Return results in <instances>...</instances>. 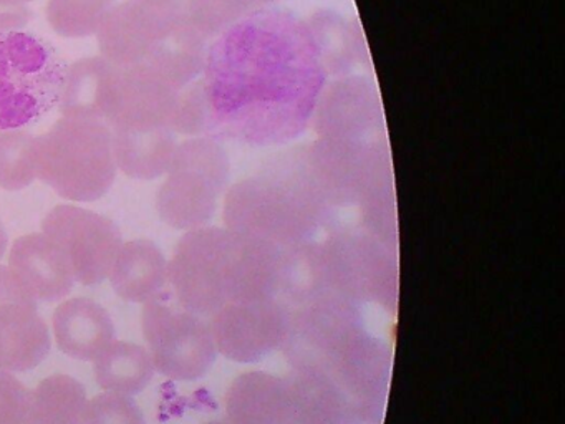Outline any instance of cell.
<instances>
[{"label":"cell","instance_id":"cell-1","mask_svg":"<svg viewBox=\"0 0 565 424\" xmlns=\"http://www.w3.org/2000/svg\"><path fill=\"white\" fill-rule=\"evenodd\" d=\"M327 63L312 25L282 10H253L206 46L204 136L282 145L312 121Z\"/></svg>","mask_w":565,"mask_h":424},{"label":"cell","instance_id":"cell-2","mask_svg":"<svg viewBox=\"0 0 565 424\" xmlns=\"http://www.w3.org/2000/svg\"><path fill=\"white\" fill-rule=\"evenodd\" d=\"M111 129L95 119L62 118L35 136V176L68 201L104 198L117 178Z\"/></svg>","mask_w":565,"mask_h":424},{"label":"cell","instance_id":"cell-3","mask_svg":"<svg viewBox=\"0 0 565 424\" xmlns=\"http://www.w3.org/2000/svg\"><path fill=\"white\" fill-rule=\"evenodd\" d=\"M67 66L44 36L0 32V131L35 125L58 108Z\"/></svg>","mask_w":565,"mask_h":424},{"label":"cell","instance_id":"cell-4","mask_svg":"<svg viewBox=\"0 0 565 424\" xmlns=\"http://www.w3.org/2000/svg\"><path fill=\"white\" fill-rule=\"evenodd\" d=\"M243 237L221 229H193L183 235L167 267L181 307L207 314L234 297L243 278Z\"/></svg>","mask_w":565,"mask_h":424},{"label":"cell","instance_id":"cell-5","mask_svg":"<svg viewBox=\"0 0 565 424\" xmlns=\"http://www.w3.org/2000/svg\"><path fill=\"white\" fill-rule=\"evenodd\" d=\"M167 181L158 189L157 209L171 227L200 229L216 209L227 178V159L216 139L193 138L177 146Z\"/></svg>","mask_w":565,"mask_h":424},{"label":"cell","instance_id":"cell-6","mask_svg":"<svg viewBox=\"0 0 565 424\" xmlns=\"http://www.w3.org/2000/svg\"><path fill=\"white\" fill-rule=\"evenodd\" d=\"M143 335L154 370L173 380H196L214 361L210 328L190 310H178L160 294L145 301Z\"/></svg>","mask_w":565,"mask_h":424},{"label":"cell","instance_id":"cell-7","mask_svg":"<svg viewBox=\"0 0 565 424\" xmlns=\"http://www.w3.org/2000/svg\"><path fill=\"white\" fill-rule=\"evenodd\" d=\"M42 231L64 252L75 280L84 285L102 284L110 277L124 245L120 229L111 219L77 205L52 209Z\"/></svg>","mask_w":565,"mask_h":424},{"label":"cell","instance_id":"cell-8","mask_svg":"<svg viewBox=\"0 0 565 424\" xmlns=\"http://www.w3.org/2000/svg\"><path fill=\"white\" fill-rule=\"evenodd\" d=\"M183 15L184 9H161L135 0L117 3L97 32L102 56L120 68L147 65Z\"/></svg>","mask_w":565,"mask_h":424},{"label":"cell","instance_id":"cell-9","mask_svg":"<svg viewBox=\"0 0 565 424\" xmlns=\"http://www.w3.org/2000/svg\"><path fill=\"white\" fill-rule=\"evenodd\" d=\"M51 351L47 325L38 311V300L0 265V368L6 371L34 370Z\"/></svg>","mask_w":565,"mask_h":424},{"label":"cell","instance_id":"cell-10","mask_svg":"<svg viewBox=\"0 0 565 424\" xmlns=\"http://www.w3.org/2000/svg\"><path fill=\"white\" fill-rule=\"evenodd\" d=\"M180 93L148 66H118L105 123L127 131L170 128Z\"/></svg>","mask_w":565,"mask_h":424},{"label":"cell","instance_id":"cell-11","mask_svg":"<svg viewBox=\"0 0 565 424\" xmlns=\"http://www.w3.org/2000/svg\"><path fill=\"white\" fill-rule=\"evenodd\" d=\"M9 268L35 300H61L74 287L75 278L67 257L44 232L22 235L14 242Z\"/></svg>","mask_w":565,"mask_h":424},{"label":"cell","instance_id":"cell-12","mask_svg":"<svg viewBox=\"0 0 565 424\" xmlns=\"http://www.w3.org/2000/svg\"><path fill=\"white\" fill-rule=\"evenodd\" d=\"M52 325L58 348L75 360H95L115 340L110 314L90 298L58 305Z\"/></svg>","mask_w":565,"mask_h":424},{"label":"cell","instance_id":"cell-13","mask_svg":"<svg viewBox=\"0 0 565 424\" xmlns=\"http://www.w3.org/2000/svg\"><path fill=\"white\" fill-rule=\"evenodd\" d=\"M117 70V65L102 55L77 60L67 66L58 103L64 118L105 123Z\"/></svg>","mask_w":565,"mask_h":424},{"label":"cell","instance_id":"cell-14","mask_svg":"<svg viewBox=\"0 0 565 424\" xmlns=\"http://www.w3.org/2000/svg\"><path fill=\"white\" fill-rule=\"evenodd\" d=\"M167 267V258L154 242L137 239L121 245L111 268V285L125 300L140 304L160 294Z\"/></svg>","mask_w":565,"mask_h":424},{"label":"cell","instance_id":"cell-15","mask_svg":"<svg viewBox=\"0 0 565 424\" xmlns=\"http://www.w3.org/2000/svg\"><path fill=\"white\" fill-rule=\"evenodd\" d=\"M111 145L117 168L128 178L145 181L160 178L168 171L178 146L170 128L151 131L111 129Z\"/></svg>","mask_w":565,"mask_h":424},{"label":"cell","instance_id":"cell-16","mask_svg":"<svg viewBox=\"0 0 565 424\" xmlns=\"http://www.w3.org/2000/svg\"><path fill=\"white\" fill-rule=\"evenodd\" d=\"M94 371L104 390L134 396L150 383L154 364L147 348L114 340L95 358Z\"/></svg>","mask_w":565,"mask_h":424},{"label":"cell","instance_id":"cell-17","mask_svg":"<svg viewBox=\"0 0 565 424\" xmlns=\"http://www.w3.org/2000/svg\"><path fill=\"white\" fill-rule=\"evenodd\" d=\"M87 391L67 374L45 378L32 390V403L22 424H81Z\"/></svg>","mask_w":565,"mask_h":424},{"label":"cell","instance_id":"cell-18","mask_svg":"<svg viewBox=\"0 0 565 424\" xmlns=\"http://www.w3.org/2000/svg\"><path fill=\"white\" fill-rule=\"evenodd\" d=\"M117 0H49L47 20L58 35L82 39L98 32Z\"/></svg>","mask_w":565,"mask_h":424},{"label":"cell","instance_id":"cell-19","mask_svg":"<svg viewBox=\"0 0 565 424\" xmlns=\"http://www.w3.org/2000/svg\"><path fill=\"white\" fill-rule=\"evenodd\" d=\"M35 136L22 129L0 131V188L21 191L38 179L34 162Z\"/></svg>","mask_w":565,"mask_h":424},{"label":"cell","instance_id":"cell-20","mask_svg":"<svg viewBox=\"0 0 565 424\" xmlns=\"http://www.w3.org/2000/svg\"><path fill=\"white\" fill-rule=\"evenodd\" d=\"M81 424H147L143 413L131 398L125 394H97L85 403Z\"/></svg>","mask_w":565,"mask_h":424},{"label":"cell","instance_id":"cell-21","mask_svg":"<svg viewBox=\"0 0 565 424\" xmlns=\"http://www.w3.org/2000/svg\"><path fill=\"white\" fill-rule=\"evenodd\" d=\"M32 403V390L11 371L0 368V424H22Z\"/></svg>","mask_w":565,"mask_h":424},{"label":"cell","instance_id":"cell-22","mask_svg":"<svg viewBox=\"0 0 565 424\" xmlns=\"http://www.w3.org/2000/svg\"><path fill=\"white\" fill-rule=\"evenodd\" d=\"M34 19V12L28 3H15L11 0H0V32L21 30Z\"/></svg>","mask_w":565,"mask_h":424},{"label":"cell","instance_id":"cell-23","mask_svg":"<svg viewBox=\"0 0 565 424\" xmlns=\"http://www.w3.org/2000/svg\"><path fill=\"white\" fill-rule=\"evenodd\" d=\"M135 2L148 3V6L161 7V9H184L186 0H135Z\"/></svg>","mask_w":565,"mask_h":424},{"label":"cell","instance_id":"cell-24","mask_svg":"<svg viewBox=\"0 0 565 424\" xmlns=\"http://www.w3.org/2000/svg\"><path fill=\"white\" fill-rule=\"evenodd\" d=\"M9 237L6 232L4 224L0 221V258L4 257L6 248H8Z\"/></svg>","mask_w":565,"mask_h":424},{"label":"cell","instance_id":"cell-25","mask_svg":"<svg viewBox=\"0 0 565 424\" xmlns=\"http://www.w3.org/2000/svg\"><path fill=\"white\" fill-rule=\"evenodd\" d=\"M11 2H15V3H28V2H32V0H11Z\"/></svg>","mask_w":565,"mask_h":424}]
</instances>
